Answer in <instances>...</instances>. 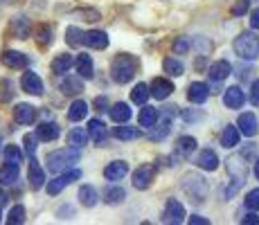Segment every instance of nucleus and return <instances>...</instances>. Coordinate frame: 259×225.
<instances>
[{
    "mask_svg": "<svg viewBox=\"0 0 259 225\" xmlns=\"http://www.w3.org/2000/svg\"><path fill=\"white\" fill-rule=\"evenodd\" d=\"M7 3H16V0H0V5H7Z\"/></svg>",
    "mask_w": 259,
    "mask_h": 225,
    "instance_id": "56",
    "label": "nucleus"
},
{
    "mask_svg": "<svg viewBox=\"0 0 259 225\" xmlns=\"http://www.w3.org/2000/svg\"><path fill=\"white\" fill-rule=\"evenodd\" d=\"M124 198H126V192H124L122 187H108L106 192H104V201H106L108 205H119L124 203Z\"/></svg>",
    "mask_w": 259,
    "mask_h": 225,
    "instance_id": "36",
    "label": "nucleus"
},
{
    "mask_svg": "<svg viewBox=\"0 0 259 225\" xmlns=\"http://www.w3.org/2000/svg\"><path fill=\"white\" fill-rule=\"evenodd\" d=\"M243 102H246V95H243V90L239 86L226 88V93H223V104H226L228 108H241Z\"/></svg>",
    "mask_w": 259,
    "mask_h": 225,
    "instance_id": "16",
    "label": "nucleus"
},
{
    "mask_svg": "<svg viewBox=\"0 0 259 225\" xmlns=\"http://www.w3.org/2000/svg\"><path fill=\"white\" fill-rule=\"evenodd\" d=\"M221 144L226 149H232L239 144V128L237 126H226L221 133Z\"/></svg>",
    "mask_w": 259,
    "mask_h": 225,
    "instance_id": "35",
    "label": "nucleus"
},
{
    "mask_svg": "<svg viewBox=\"0 0 259 225\" xmlns=\"http://www.w3.org/2000/svg\"><path fill=\"white\" fill-rule=\"evenodd\" d=\"M255 176H257V180H259V158H257V162H255Z\"/></svg>",
    "mask_w": 259,
    "mask_h": 225,
    "instance_id": "55",
    "label": "nucleus"
},
{
    "mask_svg": "<svg viewBox=\"0 0 259 225\" xmlns=\"http://www.w3.org/2000/svg\"><path fill=\"white\" fill-rule=\"evenodd\" d=\"M0 221H3V214H0Z\"/></svg>",
    "mask_w": 259,
    "mask_h": 225,
    "instance_id": "57",
    "label": "nucleus"
},
{
    "mask_svg": "<svg viewBox=\"0 0 259 225\" xmlns=\"http://www.w3.org/2000/svg\"><path fill=\"white\" fill-rule=\"evenodd\" d=\"M74 66H77L79 77H83V79H93L95 68H93V59L88 57V54H79L77 61H74Z\"/></svg>",
    "mask_w": 259,
    "mask_h": 225,
    "instance_id": "26",
    "label": "nucleus"
},
{
    "mask_svg": "<svg viewBox=\"0 0 259 225\" xmlns=\"http://www.w3.org/2000/svg\"><path fill=\"white\" fill-rule=\"evenodd\" d=\"M0 144H3V140H0Z\"/></svg>",
    "mask_w": 259,
    "mask_h": 225,
    "instance_id": "58",
    "label": "nucleus"
},
{
    "mask_svg": "<svg viewBox=\"0 0 259 225\" xmlns=\"http://www.w3.org/2000/svg\"><path fill=\"white\" fill-rule=\"evenodd\" d=\"M171 115H176V111H174V106H167V111H158V119H156V124L153 126H158V128H153L151 133H149V140L151 142H160V140H165L167 135H169V128H171Z\"/></svg>",
    "mask_w": 259,
    "mask_h": 225,
    "instance_id": "6",
    "label": "nucleus"
},
{
    "mask_svg": "<svg viewBox=\"0 0 259 225\" xmlns=\"http://www.w3.org/2000/svg\"><path fill=\"white\" fill-rule=\"evenodd\" d=\"M162 68H165V72L169 74V77H181L183 72H185V68H183V63L178 61V59H174V57H169L162 61Z\"/></svg>",
    "mask_w": 259,
    "mask_h": 225,
    "instance_id": "37",
    "label": "nucleus"
},
{
    "mask_svg": "<svg viewBox=\"0 0 259 225\" xmlns=\"http://www.w3.org/2000/svg\"><path fill=\"white\" fill-rule=\"evenodd\" d=\"M36 41H38V45H50L52 43V27H50V25H41V27H38Z\"/></svg>",
    "mask_w": 259,
    "mask_h": 225,
    "instance_id": "43",
    "label": "nucleus"
},
{
    "mask_svg": "<svg viewBox=\"0 0 259 225\" xmlns=\"http://www.w3.org/2000/svg\"><path fill=\"white\" fill-rule=\"evenodd\" d=\"M5 160H7V162H14V164H21L23 151L16 147V144H9V147H5Z\"/></svg>",
    "mask_w": 259,
    "mask_h": 225,
    "instance_id": "40",
    "label": "nucleus"
},
{
    "mask_svg": "<svg viewBox=\"0 0 259 225\" xmlns=\"http://www.w3.org/2000/svg\"><path fill=\"white\" fill-rule=\"evenodd\" d=\"M183 192L187 194L189 198H194L196 203H203L207 198V192H210V185L203 176L198 173H187L183 178Z\"/></svg>",
    "mask_w": 259,
    "mask_h": 225,
    "instance_id": "4",
    "label": "nucleus"
},
{
    "mask_svg": "<svg viewBox=\"0 0 259 225\" xmlns=\"http://www.w3.org/2000/svg\"><path fill=\"white\" fill-rule=\"evenodd\" d=\"M95 108H97V111H108V99L106 97H97L95 99Z\"/></svg>",
    "mask_w": 259,
    "mask_h": 225,
    "instance_id": "50",
    "label": "nucleus"
},
{
    "mask_svg": "<svg viewBox=\"0 0 259 225\" xmlns=\"http://www.w3.org/2000/svg\"><path fill=\"white\" fill-rule=\"evenodd\" d=\"M196 164L203 169V171H217L219 169V158L212 149H203L196 158Z\"/></svg>",
    "mask_w": 259,
    "mask_h": 225,
    "instance_id": "19",
    "label": "nucleus"
},
{
    "mask_svg": "<svg viewBox=\"0 0 259 225\" xmlns=\"http://www.w3.org/2000/svg\"><path fill=\"white\" fill-rule=\"evenodd\" d=\"M86 115H88V104L83 102V99H77V102H72L70 111H68V119H70V122H81Z\"/></svg>",
    "mask_w": 259,
    "mask_h": 225,
    "instance_id": "31",
    "label": "nucleus"
},
{
    "mask_svg": "<svg viewBox=\"0 0 259 225\" xmlns=\"http://www.w3.org/2000/svg\"><path fill=\"white\" fill-rule=\"evenodd\" d=\"M235 52L241 59H257L259 57V38L255 36V32H243L235 38Z\"/></svg>",
    "mask_w": 259,
    "mask_h": 225,
    "instance_id": "5",
    "label": "nucleus"
},
{
    "mask_svg": "<svg viewBox=\"0 0 259 225\" xmlns=\"http://www.w3.org/2000/svg\"><path fill=\"white\" fill-rule=\"evenodd\" d=\"M68 142H70L72 147L81 149L83 144L88 142V133H86V131H81V128H72V131L68 133Z\"/></svg>",
    "mask_w": 259,
    "mask_h": 225,
    "instance_id": "39",
    "label": "nucleus"
},
{
    "mask_svg": "<svg viewBox=\"0 0 259 225\" xmlns=\"http://www.w3.org/2000/svg\"><path fill=\"white\" fill-rule=\"evenodd\" d=\"M241 223H246V225H259V216L255 212H250V214H246V216L241 218Z\"/></svg>",
    "mask_w": 259,
    "mask_h": 225,
    "instance_id": "49",
    "label": "nucleus"
},
{
    "mask_svg": "<svg viewBox=\"0 0 259 225\" xmlns=\"http://www.w3.org/2000/svg\"><path fill=\"white\" fill-rule=\"evenodd\" d=\"M72 63H74L72 54H59V57L52 61V72H54V74H63V72H68V70L72 68Z\"/></svg>",
    "mask_w": 259,
    "mask_h": 225,
    "instance_id": "33",
    "label": "nucleus"
},
{
    "mask_svg": "<svg viewBox=\"0 0 259 225\" xmlns=\"http://www.w3.org/2000/svg\"><path fill=\"white\" fill-rule=\"evenodd\" d=\"M232 72V66L228 61H217V63H212L210 68H207V74H210V81L214 83H219V81H223V79H228V74Z\"/></svg>",
    "mask_w": 259,
    "mask_h": 225,
    "instance_id": "21",
    "label": "nucleus"
},
{
    "mask_svg": "<svg viewBox=\"0 0 259 225\" xmlns=\"http://www.w3.org/2000/svg\"><path fill=\"white\" fill-rule=\"evenodd\" d=\"M88 135H91L97 144H104L106 142V124H104L102 119H91V122H88Z\"/></svg>",
    "mask_w": 259,
    "mask_h": 225,
    "instance_id": "24",
    "label": "nucleus"
},
{
    "mask_svg": "<svg viewBox=\"0 0 259 225\" xmlns=\"http://www.w3.org/2000/svg\"><path fill=\"white\" fill-rule=\"evenodd\" d=\"M36 135L34 133H29V135H25L23 138V144H25V151L29 153V156H34V151H36Z\"/></svg>",
    "mask_w": 259,
    "mask_h": 225,
    "instance_id": "46",
    "label": "nucleus"
},
{
    "mask_svg": "<svg viewBox=\"0 0 259 225\" xmlns=\"http://www.w3.org/2000/svg\"><path fill=\"white\" fill-rule=\"evenodd\" d=\"M248 7H250V0H237L235 7H232V14L235 16H243L248 12Z\"/></svg>",
    "mask_w": 259,
    "mask_h": 225,
    "instance_id": "47",
    "label": "nucleus"
},
{
    "mask_svg": "<svg viewBox=\"0 0 259 225\" xmlns=\"http://www.w3.org/2000/svg\"><path fill=\"white\" fill-rule=\"evenodd\" d=\"M149 93H151L156 99H167L169 95L174 93V83L169 81V79L156 77V79L151 81V86H149Z\"/></svg>",
    "mask_w": 259,
    "mask_h": 225,
    "instance_id": "14",
    "label": "nucleus"
},
{
    "mask_svg": "<svg viewBox=\"0 0 259 225\" xmlns=\"http://www.w3.org/2000/svg\"><path fill=\"white\" fill-rule=\"evenodd\" d=\"M108 113H111L113 122H117V124H126L128 119H131V108H128V104H124V102L113 104V106L108 108Z\"/></svg>",
    "mask_w": 259,
    "mask_h": 225,
    "instance_id": "23",
    "label": "nucleus"
},
{
    "mask_svg": "<svg viewBox=\"0 0 259 225\" xmlns=\"http://www.w3.org/2000/svg\"><path fill=\"white\" fill-rule=\"evenodd\" d=\"M18 180V164L7 162L0 169V185H14Z\"/></svg>",
    "mask_w": 259,
    "mask_h": 225,
    "instance_id": "32",
    "label": "nucleus"
},
{
    "mask_svg": "<svg viewBox=\"0 0 259 225\" xmlns=\"http://www.w3.org/2000/svg\"><path fill=\"white\" fill-rule=\"evenodd\" d=\"M7 223L9 225H21V223H25V207H23V205H16V207H12V212H9V216H7Z\"/></svg>",
    "mask_w": 259,
    "mask_h": 225,
    "instance_id": "42",
    "label": "nucleus"
},
{
    "mask_svg": "<svg viewBox=\"0 0 259 225\" xmlns=\"http://www.w3.org/2000/svg\"><path fill=\"white\" fill-rule=\"evenodd\" d=\"M149 97H151V93H149L147 83H138V86L131 90V102L133 104H147Z\"/></svg>",
    "mask_w": 259,
    "mask_h": 225,
    "instance_id": "38",
    "label": "nucleus"
},
{
    "mask_svg": "<svg viewBox=\"0 0 259 225\" xmlns=\"http://www.w3.org/2000/svg\"><path fill=\"white\" fill-rule=\"evenodd\" d=\"M14 119H16L18 124H32L34 119H36V108H34L32 104H18V106L14 108Z\"/></svg>",
    "mask_w": 259,
    "mask_h": 225,
    "instance_id": "20",
    "label": "nucleus"
},
{
    "mask_svg": "<svg viewBox=\"0 0 259 225\" xmlns=\"http://www.w3.org/2000/svg\"><path fill=\"white\" fill-rule=\"evenodd\" d=\"M97 189L91 187V185H83L81 189H79V203L83 205V207H95L97 205Z\"/></svg>",
    "mask_w": 259,
    "mask_h": 225,
    "instance_id": "29",
    "label": "nucleus"
},
{
    "mask_svg": "<svg viewBox=\"0 0 259 225\" xmlns=\"http://www.w3.org/2000/svg\"><path fill=\"white\" fill-rule=\"evenodd\" d=\"M156 178V167L153 164H140L133 173V187L136 189H149V185Z\"/></svg>",
    "mask_w": 259,
    "mask_h": 225,
    "instance_id": "8",
    "label": "nucleus"
},
{
    "mask_svg": "<svg viewBox=\"0 0 259 225\" xmlns=\"http://www.w3.org/2000/svg\"><path fill=\"white\" fill-rule=\"evenodd\" d=\"M243 156H230L228 158V162H226V167H228V173H230V178H232V187L230 189H226V196H232V194H237V189L243 185V180L248 178V164L243 162Z\"/></svg>",
    "mask_w": 259,
    "mask_h": 225,
    "instance_id": "3",
    "label": "nucleus"
},
{
    "mask_svg": "<svg viewBox=\"0 0 259 225\" xmlns=\"http://www.w3.org/2000/svg\"><path fill=\"white\" fill-rule=\"evenodd\" d=\"M239 133H243L246 138H255L257 131H259V124H257V117L252 113H241L239 115Z\"/></svg>",
    "mask_w": 259,
    "mask_h": 225,
    "instance_id": "11",
    "label": "nucleus"
},
{
    "mask_svg": "<svg viewBox=\"0 0 259 225\" xmlns=\"http://www.w3.org/2000/svg\"><path fill=\"white\" fill-rule=\"evenodd\" d=\"M79 158H81V153H79L77 147L59 149V151L48 153V169L52 173H61V171H66V169H70L72 164H77Z\"/></svg>",
    "mask_w": 259,
    "mask_h": 225,
    "instance_id": "1",
    "label": "nucleus"
},
{
    "mask_svg": "<svg viewBox=\"0 0 259 225\" xmlns=\"http://www.w3.org/2000/svg\"><path fill=\"white\" fill-rule=\"evenodd\" d=\"M183 117H185V122H196V119H201L203 115H201V113H192V111H185V113H183Z\"/></svg>",
    "mask_w": 259,
    "mask_h": 225,
    "instance_id": "51",
    "label": "nucleus"
},
{
    "mask_svg": "<svg viewBox=\"0 0 259 225\" xmlns=\"http://www.w3.org/2000/svg\"><path fill=\"white\" fill-rule=\"evenodd\" d=\"M207 97H210V86H205V83H201V81L189 83V88H187V99H189L192 104H203Z\"/></svg>",
    "mask_w": 259,
    "mask_h": 225,
    "instance_id": "17",
    "label": "nucleus"
},
{
    "mask_svg": "<svg viewBox=\"0 0 259 225\" xmlns=\"http://www.w3.org/2000/svg\"><path fill=\"white\" fill-rule=\"evenodd\" d=\"M81 90H83V83L79 77H66L61 81V93L68 95V97H77Z\"/></svg>",
    "mask_w": 259,
    "mask_h": 225,
    "instance_id": "27",
    "label": "nucleus"
},
{
    "mask_svg": "<svg viewBox=\"0 0 259 225\" xmlns=\"http://www.w3.org/2000/svg\"><path fill=\"white\" fill-rule=\"evenodd\" d=\"M250 25H252V29H259V9H255L250 14Z\"/></svg>",
    "mask_w": 259,
    "mask_h": 225,
    "instance_id": "52",
    "label": "nucleus"
},
{
    "mask_svg": "<svg viewBox=\"0 0 259 225\" xmlns=\"http://www.w3.org/2000/svg\"><path fill=\"white\" fill-rule=\"evenodd\" d=\"M185 221V207H183L178 201H167L165 205V212H162V223H174V225H181Z\"/></svg>",
    "mask_w": 259,
    "mask_h": 225,
    "instance_id": "9",
    "label": "nucleus"
},
{
    "mask_svg": "<svg viewBox=\"0 0 259 225\" xmlns=\"http://www.w3.org/2000/svg\"><path fill=\"white\" fill-rule=\"evenodd\" d=\"M27 178H29V185H32V189H41L43 185H46V171H43V169H41V164H38L34 158L29 160Z\"/></svg>",
    "mask_w": 259,
    "mask_h": 225,
    "instance_id": "18",
    "label": "nucleus"
},
{
    "mask_svg": "<svg viewBox=\"0 0 259 225\" xmlns=\"http://www.w3.org/2000/svg\"><path fill=\"white\" fill-rule=\"evenodd\" d=\"M12 34L16 38H27L29 36V18L27 16L12 18Z\"/></svg>",
    "mask_w": 259,
    "mask_h": 225,
    "instance_id": "28",
    "label": "nucleus"
},
{
    "mask_svg": "<svg viewBox=\"0 0 259 225\" xmlns=\"http://www.w3.org/2000/svg\"><path fill=\"white\" fill-rule=\"evenodd\" d=\"M128 173V164L124 160H115V162H108L106 169H104V178L111 180V183H117Z\"/></svg>",
    "mask_w": 259,
    "mask_h": 225,
    "instance_id": "13",
    "label": "nucleus"
},
{
    "mask_svg": "<svg viewBox=\"0 0 259 225\" xmlns=\"http://www.w3.org/2000/svg\"><path fill=\"white\" fill-rule=\"evenodd\" d=\"M250 102L255 104V106H259V79L252 81V86H250Z\"/></svg>",
    "mask_w": 259,
    "mask_h": 225,
    "instance_id": "48",
    "label": "nucleus"
},
{
    "mask_svg": "<svg viewBox=\"0 0 259 225\" xmlns=\"http://www.w3.org/2000/svg\"><path fill=\"white\" fill-rule=\"evenodd\" d=\"M79 178H81V171H79V169H72V171H68V173L61 171V176H57L54 180L48 183V194L50 196H57L59 192H63L68 185H72L74 180H79Z\"/></svg>",
    "mask_w": 259,
    "mask_h": 225,
    "instance_id": "7",
    "label": "nucleus"
},
{
    "mask_svg": "<svg viewBox=\"0 0 259 225\" xmlns=\"http://www.w3.org/2000/svg\"><path fill=\"white\" fill-rule=\"evenodd\" d=\"M59 133H61V128H59L54 122H46L36 128V138L43 140V142H52V140H57Z\"/></svg>",
    "mask_w": 259,
    "mask_h": 225,
    "instance_id": "25",
    "label": "nucleus"
},
{
    "mask_svg": "<svg viewBox=\"0 0 259 225\" xmlns=\"http://www.w3.org/2000/svg\"><path fill=\"white\" fill-rule=\"evenodd\" d=\"M113 135H115L117 140L128 142V140H138L142 133H140V128H138V126H124V124H119V126L113 128Z\"/></svg>",
    "mask_w": 259,
    "mask_h": 225,
    "instance_id": "30",
    "label": "nucleus"
},
{
    "mask_svg": "<svg viewBox=\"0 0 259 225\" xmlns=\"http://www.w3.org/2000/svg\"><path fill=\"white\" fill-rule=\"evenodd\" d=\"M3 63L12 70H23V68L29 66V59H27V54H23V52L7 50V52H3Z\"/></svg>",
    "mask_w": 259,
    "mask_h": 225,
    "instance_id": "10",
    "label": "nucleus"
},
{
    "mask_svg": "<svg viewBox=\"0 0 259 225\" xmlns=\"http://www.w3.org/2000/svg\"><path fill=\"white\" fill-rule=\"evenodd\" d=\"M81 45H88V48H95V50H104V48H108V36L102 29H91V32L83 34Z\"/></svg>",
    "mask_w": 259,
    "mask_h": 225,
    "instance_id": "12",
    "label": "nucleus"
},
{
    "mask_svg": "<svg viewBox=\"0 0 259 225\" xmlns=\"http://www.w3.org/2000/svg\"><path fill=\"white\" fill-rule=\"evenodd\" d=\"M21 86L29 95H43V81L36 72H25L21 77Z\"/></svg>",
    "mask_w": 259,
    "mask_h": 225,
    "instance_id": "15",
    "label": "nucleus"
},
{
    "mask_svg": "<svg viewBox=\"0 0 259 225\" xmlns=\"http://www.w3.org/2000/svg\"><path fill=\"white\" fill-rule=\"evenodd\" d=\"M189 223H192V225H207L210 221H207V218H203V216H189Z\"/></svg>",
    "mask_w": 259,
    "mask_h": 225,
    "instance_id": "53",
    "label": "nucleus"
},
{
    "mask_svg": "<svg viewBox=\"0 0 259 225\" xmlns=\"http://www.w3.org/2000/svg\"><path fill=\"white\" fill-rule=\"evenodd\" d=\"M81 38H83V32L79 27H68L66 29V41H68V45H72V48H77V45H81Z\"/></svg>",
    "mask_w": 259,
    "mask_h": 225,
    "instance_id": "41",
    "label": "nucleus"
},
{
    "mask_svg": "<svg viewBox=\"0 0 259 225\" xmlns=\"http://www.w3.org/2000/svg\"><path fill=\"white\" fill-rule=\"evenodd\" d=\"M194 149H196V140L189 138V135H183V138H178V144H176V156H171V160L189 158V156H192Z\"/></svg>",
    "mask_w": 259,
    "mask_h": 225,
    "instance_id": "22",
    "label": "nucleus"
},
{
    "mask_svg": "<svg viewBox=\"0 0 259 225\" xmlns=\"http://www.w3.org/2000/svg\"><path fill=\"white\" fill-rule=\"evenodd\" d=\"M189 38L187 36H178L176 41H174V54H187L189 52Z\"/></svg>",
    "mask_w": 259,
    "mask_h": 225,
    "instance_id": "45",
    "label": "nucleus"
},
{
    "mask_svg": "<svg viewBox=\"0 0 259 225\" xmlns=\"http://www.w3.org/2000/svg\"><path fill=\"white\" fill-rule=\"evenodd\" d=\"M246 207L252 209V212H257V209H259V187L250 189V192L246 194Z\"/></svg>",
    "mask_w": 259,
    "mask_h": 225,
    "instance_id": "44",
    "label": "nucleus"
},
{
    "mask_svg": "<svg viewBox=\"0 0 259 225\" xmlns=\"http://www.w3.org/2000/svg\"><path fill=\"white\" fill-rule=\"evenodd\" d=\"M156 119H158V108H153V106H144L140 115H138V122H140V126H144V128H151L153 124H156Z\"/></svg>",
    "mask_w": 259,
    "mask_h": 225,
    "instance_id": "34",
    "label": "nucleus"
},
{
    "mask_svg": "<svg viewBox=\"0 0 259 225\" xmlns=\"http://www.w3.org/2000/svg\"><path fill=\"white\" fill-rule=\"evenodd\" d=\"M5 203H7V194L0 192V205H5Z\"/></svg>",
    "mask_w": 259,
    "mask_h": 225,
    "instance_id": "54",
    "label": "nucleus"
},
{
    "mask_svg": "<svg viewBox=\"0 0 259 225\" xmlns=\"http://www.w3.org/2000/svg\"><path fill=\"white\" fill-rule=\"evenodd\" d=\"M138 72V59L131 57V54H119V57L113 59V66H111V74H113V81L117 83H128Z\"/></svg>",
    "mask_w": 259,
    "mask_h": 225,
    "instance_id": "2",
    "label": "nucleus"
}]
</instances>
